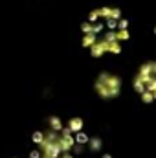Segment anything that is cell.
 <instances>
[{
	"instance_id": "obj_13",
	"label": "cell",
	"mask_w": 156,
	"mask_h": 158,
	"mask_svg": "<svg viewBox=\"0 0 156 158\" xmlns=\"http://www.w3.org/2000/svg\"><path fill=\"white\" fill-rule=\"evenodd\" d=\"M101 158H112V155H109V153H105V155H103Z\"/></svg>"
},
{
	"instance_id": "obj_10",
	"label": "cell",
	"mask_w": 156,
	"mask_h": 158,
	"mask_svg": "<svg viewBox=\"0 0 156 158\" xmlns=\"http://www.w3.org/2000/svg\"><path fill=\"white\" fill-rule=\"evenodd\" d=\"M84 151V145H79V143H76L74 145V149H72V155H81Z\"/></svg>"
},
{
	"instance_id": "obj_11",
	"label": "cell",
	"mask_w": 156,
	"mask_h": 158,
	"mask_svg": "<svg viewBox=\"0 0 156 158\" xmlns=\"http://www.w3.org/2000/svg\"><path fill=\"white\" fill-rule=\"evenodd\" d=\"M28 158H42V156H40V151H39V149H33V151H30Z\"/></svg>"
},
{
	"instance_id": "obj_12",
	"label": "cell",
	"mask_w": 156,
	"mask_h": 158,
	"mask_svg": "<svg viewBox=\"0 0 156 158\" xmlns=\"http://www.w3.org/2000/svg\"><path fill=\"white\" fill-rule=\"evenodd\" d=\"M59 158H76V156H74L72 153H61V156Z\"/></svg>"
},
{
	"instance_id": "obj_5",
	"label": "cell",
	"mask_w": 156,
	"mask_h": 158,
	"mask_svg": "<svg viewBox=\"0 0 156 158\" xmlns=\"http://www.w3.org/2000/svg\"><path fill=\"white\" fill-rule=\"evenodd\" d=\"M46 123H48V129L50 131H53V132H61L63 131V119L59 118V116H55V114H51V116H48L46 119Z\"/></svg>"
},
{
	"instance_id": "obj_3",
	"label": "cell",
	"mask_w": 156,
	"mask_h": 158,
	"mask_svg": "<svg viewBox=\"0 0 156 158\" xmlns=\"http://www.w3.org/2000/svg\"><path fill=\"white\" fill-rule=\"evenodd\" d=\"M76 145V140H74V134L68 131V127L64 125L63 131L59 132V147H61V153H72Z\"/></svg>"
},
{
	"instance_id": "obj_9",
	"label": "cell",
	"mask_w": 156,
	"mask_h": 158,
	"mask_svg": "<svg viewBox=\"0 0 156 158\" xmlns=\"http://www.w3.org/2000/svg\"><path fill=\"white\" fill-rule=\"evenodd\" d=\"M140 98H142V101H143V103H153V101H154V98H153L149 92H143Z\"/></svg>"
},
{
	"instance_id": "obj_4",
	"label": "cell",
	"mask_w": 156,
	"mask_h": 158,
	"mask_svg": "<svg viewBox=\"0 0 156 158\" xmlns=\"http://www.w3.org/2000/svg\"><path fill=\"white\" fill-rule=\"evenodd\" d=\"M66 127H68V131H70L72 134H77V132H81V131H83L84 121H83V118H79V116H74V118L68 119Z\"/></svg>"
},
{
	"instance_id": "obj_6",
	"label": "cell",
	"mask_w": 156,
	"mask_h": 158,
	"mask_svg": "<svg viewBox=\"0 0 156 158\" xmlns=\"http://www.w3.org/2000/svg\"><path fill=\"white\" fill-rule=\"evenodd\" d=\"M88 149L92 151V153H99L101 149H103V140L99 138V136H90V140H88Z\"/></svg>"
},
{
	"instance_id": "obj_2",
	"label": "cell",
	"mask_w": 156,
	"mask_h": 158,
	"mask_svg": "<svg viewBox=\"0 0 156 158\" xmlns=\"http://www.w3.org/2000/svg\"><path fill=\"white\" fill-rule=\"evenodd\" d=\"M40 151L42 158H59L61 156V147H59V132L53 131H44V140L37 147Z\"/></svg>"
},
{
	"instance_id": "obj_7",
	"label": "cell",
	"mask_w": 156,
	"mask_h": 158,
	"mask_svg": "<svg viewBox=\"0 0 156 158\" xmlns=\"http://www.w3.org/2000/svg\"><path fill=\"white\" fill-rule=\"evenodd\" d=\"M74 140H76V143H79V145H86L88 140H90V136H88L84 131H81L77 134H74Z\"/></svg>"
},
{
	"instance_id": "obj_1",
	"label": "cell",
	"mask_w": 156,
	"mask_h": 158,
	"mask_svg": "<svg viewBox=\"0 0 156 158\" xmlns=\"http://www.w3.org/2000/svg\"><path fill=\"white\" fill-rule=\"evenodd\" d=\"M121 85H123V81H121L119 76L110 74V72H101V74L96 77V81H94V90H96V94H97L101 99L112 101V99L119 98V94H121Z\"/></svg>"
},
{
	"instance_id": "obj_8",
	"label": "cell",
	"mask_w": 156,
	"mask_h": 158,
	"mask_svg": "<svg viewBox=\"0 0 156 158\" xmlns=\"http://www.w3.org/2000/svg\"><path fill=\"white\" fill-rule=\"evenodd\" d=\"M42 140H44V131H33V134H31V142H33L37 147L42 143Z\"/></svg>"
}]
</instances>
